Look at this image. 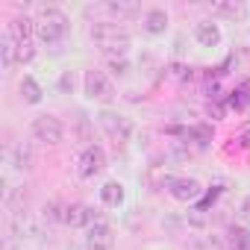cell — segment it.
<instances>
[{"mask_svg":"<svg viewBox=\"0 0 250 250\" xmlns=\"http://www.w3.org/2000/svg\"><path fill=\"white\" fill-rule=\"evenodd\" d=\"M88 36H91V42L106 53V59L127 56V50H130V36H127V30L115 27L112 21H97V24H91Z\"/></svg>","mask_w":250,"mask_h":250,"instance_id":"6da1fadb","label":"cell"},{"mask_svg":"<svg viewBox=\"0 0 250 250\" xmlns=\"http://www.w3.org/2000/svg\"><path fill=\"white\" fill-rule=\"evenodd\" d=\"M36 36L50 47L62 44V39L68 36V15L62 9H56V6L42 9L39 18H36Z\"/></svg>","mask_w":250,"mask_h":250,"instance_id":"7a4b0ae2","label":"cell"},{"mask_svg":"<svg viewBox=\"0 0 250 250\" xmlns=\"http://www.w3.org/2000/svg\"><path fill=\"white\" fill-rule=\"evenodd\" d=\"M97 124H100V130H103L115 145L130 142V136H133V124H130V118H124V115H118V112H112V109L97 112Z\"/></svg>","mask_w":250,"mask_h":250,"instance_id":"3957f363","label":"cell"},{"mask_svg":"<svg viewBox=\"0 0 250 250\" xmlns=\"http://www.w3.org/2000/svg\"><path fill=\"white\" fill-rule=\"evenodd\" d=\"M103 168H106V153H103V147H100V145L83 147V153L77 156V174H80L83 180H94L97 174H103Z\"/></svg>","mask_w":250,"mask_h":250,"instance_id":"277c9868","label":"cell"},{"mask_svg":"<svg viewBox=\"0 0 250 250\" xmlns=\"http://www.w3.org/2000/svg\"><path fill=\"white\" fill-rule=\"evenodd\" d=\"M33 136L42 145H59L65 139V127H62V121L56 115H39L33 121Z\"/></svg>","mask_w":250,"mask_h":250,"instance_id":"5b68a950","label":"cell"},{"mask_svg":"<svg viewBox=\"0 0 250 250\" xmlns=\"http://www.w3.org/2000/svg\"><path fill=\"white\" fill-rule=\"evenodd\" d=\"M83 88H85V97H88V100H112V97H115L112 80H109L103 71H85Z\"/></svg>","mask_w":250,"mask_h":250,"instance_id":"8992f818","label":"cell"},{"mask_svg":"<svg viewBox=\"0 0 250 250\" xmlns=\"http://www.w3.org/2000/svg\"><path fill=\"white\" fill-rule=\"evenodd\" d=\"M168 191L174 200L180 203H194L200 194H203V186L194 180V177H177V180H168Z\"/></svg>","mask_w":250,"mask_h":250,"instance_id":"52a82bcc","label":"cell"},{"mask_svg":"<svg viewBox=\"0 0 250 250\" xmlns=\"http://www.w3.org/2000/svg\"><path fill=\"white\" fill-rule=\"evenodd\" d=\"M85 244H88L91 250H112V247H115V229H112L106 221H94V224L88 227Z\"/></svg>","mask_w":250,"mask_h":250,"instance_id":"ba28073f","label":"cell"},{"mask_svg":"<svg viewBox=\"0 0 250 250\" xmlns=\"http://www.w3.org/2000/svg\"><path fill=\"white\" fill-rule=\"evenodd\" d=\"M94 221H100V218H97V212L88 209L85 203H68V206H65V221H62V224H68V227H74V229H83V227L88 229Z\"/></svg>","mask_w":250,"mask_h":250,"instance_id":"9c48e42d","label":"cell"},{"mask_svg":"<svg viewBox=\"0 0 250 250\" xmlns=\"http://www.w3.org/2000/svg\"><path fill=\"white\" fill-rule=\"evenodd\" d=\"M6 36L15 42V44H27V42H33V36H36V21L33 18H12L9 21V27H6Z\"/></svg>","mask_w":250,"mask_h":250,"instance_id":"30bf717a","label":"cell"},{"mask_svg":"<svg viewBox=\"0 0 250 250\" xmlns=\"http://www.w3.org/2000/svg\"><path fill=\"white\" fill-rule=\"evenodd\" d=\"M168 12L165 9H159V6H153V9H147L145 12V21H142V27H145V33H150V36H162L165 30H168Z\"/></svg>","mask_w":250,"mask_h":250,"instance_id":"8fae6325","label":"cell"},{"mask_svg":"<svg viewBox=\"0 0 250 250\" xmlns=\"http://www.w3.org/2000/svg\"><path fill=\"white\" fill-rule=\"evenodd\" d=\"M194 39H197L200 47H218L221 44V27L212 24V21H200L194 27Z\"/></svg>","mask_w":250,"mask_h":250,"instance_id":"7c38bea8","label":"cell"},{"mask_svg":"<svg viewBox=\"0 0 250 250\" xmlns=\"http://www.w3.org/2000/svg\"><path fill=\"white\" fill-rule=\"evenodd\" d=\"M12 235L15 238H33V235H39V224L33 221V215L30 212H21V215H12Z\"/></svg>","mask_w":250,"mask_h":250,"instance_id":"4fadbf2b","label":"cell"},{"mask_svg":"<svg viewBox=\"0 0 250 250\" xmlns=\"http://www.w3.org/2000/svg\"><path fill=\"white\" fill-rule=\"evenodd\" d=\"M100 200H103L106 206L118 209V206L124 203V186H121L118 180H109V183H103V188H100Z\"/></svg>","mask_w":250,"mask_h":250,"instance_id":"5bb4252c","label":"cell"},{"mask_svg":"<svg viewBox=\"0 0 250 250\" xmlns=\"http://www.w3.org/2000/svg\"><path fill=\"white\" fill-rule=\"evenodd\" d=\"M0 56H3V71L9 74V71L15 68V62H18V44H15L9 36L0 39Z\"/></svg>","mask_w":250,"mask_h":250,"instance_id":"9a60e30c","label":"cell"},{"mask_svg":"<svg viewBox=\"0 0 250 250\" xmlns=\"http://www.w3.org/2000/svg\"><path fill=\"white\" fill-rule=\"evenodd\" d=\"M21 97H24V103L36 106V103H42L44 91H42V85H39L33 77H24V80H21Z\"/></svg>","mask_w":250,"mask_h":250,"instance_id":"2e32d148","label":"cell"},{"mask_svg":"<svg viewBox=\"0 0 250 250\" xmlns=\"http://www.w3.org/2000/svg\"><path fill=\"white\" fill-rule=\"evenodd\" d=\"M212 9L218 15H227V18H244V12H247V6L238 3V0H221V3H215Z\"/></svg>","mask_w":250,"mask_h":250,"instance_id":"e0dca14e","label":"cell"},{"mask_svg":"<svg viewBox=\"0 0 250 250\" xmlns=\"http://www.w3.org/2000/svg\"><path fill=\"white\" fill-rule=\"evenodd\" d=\"M12 165H15L18 171L33 168V153H30L27 147H15V153H12Z\"/></svg>","mask_w":250,"mask_h":250,"instance_id":"ac0fdd59","label":"cell"},{"mask_svg":"<svg viewBox=\"0 0 250 250\" xmlns=\"http://www.w3.org/2000/svg\"><path fill=\"white\" fill-rule=\"evenodd\" d=\"M229 235H232V250H250V232H247V229L232 227Z\"/></svg>","mask_w":250,"mask_h":250,"instance_id":"d6986e66","label":"cell"},{"mask_svg":"<svg viewBox=\"0 0 250 250\" xmlns=\"http://www.w3.org/2000/svg\"><path fill=\"white\" fill-rule=\"evenodd\" d=\"M109 62V71L115 74V77H127L130 74V59L127 56H118V59H106Z\"/></svg>","mask_w":250,"mask_h":250,"instance_id":"ffe728a7","label":"cell"},{"mask_svg":"<svg viewBox=\"0 0 250 250\" xmlns=\"http://www.w3.org/2000/svg\"><path fill=\"white\" fill-rule=\"evenodd\" d=\"M44 221H65V206L59 200H50L44 206Z\"/></svg>","mask_w":250,"mask_h":250,"instance_id":"44dd1931","label":"cell"},{"mask_svg":"<svg viewBox=\"0 0 250 250\" xmlns=\"http://www.w3.org/2000/svg\"><path fill=\"white\" fill-rule=\"evenodd\" d=\"M200 250H232V247L224 238H218V235H206L203 244H200Z\"/></svg>","mask_w":250,"mask_h":250,"instance_id":"7402d4cb","label":"cell"},{"mask_svg":"<svg viewBox=\"0 0 250 250\" xmlns=\"http://www.w3.org/2000/svg\"><path fill=\"white\" fill-rule=\"evenodd\" d=\"M33 59H36V47H33V42L18 44V62H21V65H30Z\"/></svg>","mask_w":250,"mask_h":250,"instance_id":"603a6c76","label":"cell"},{"mask_svg":"<svg viewBox=\"0 0 250 250\" xmlns=\"http://www.w3.org/2000/svg\"><path fill=\"white\" fill-rule=\"evenodd\" d=\"M74 85H77L74 74H71V71H65V74L59 77V91H62V94H71V91H74Z\"/></svg>","mask_w":250,"mask_h":250,"instance_id":"cb8c5ba5","label":"cell"},{"mask_svg":"<svg viewBox=\"0 0 250 250\" xmlns=\"http://www.w3.org/2000/svg\"><path fill=\"white\" fill-rule=\"evenodd\" d=\"M238 218H241L244 224H250V194L241 200V206H238Z\"/></svg>","mask_w":250,"mask_h":250,"instance_id":"d4e9b609","label":"cell"},{"mask_svg":"<svg viewBox=\"0 0 250 250\" xmlns=\"http://www.w3.org/2000/svg\"><path fill=\"white\" fill-rule=\"evenodd\" d=\"M68 250H91V247H88V244H71Z\"/></svg>","mask_w":250,"mask_h":250,"instance_id":"484cf974","label":"cell"}]
</instances>
